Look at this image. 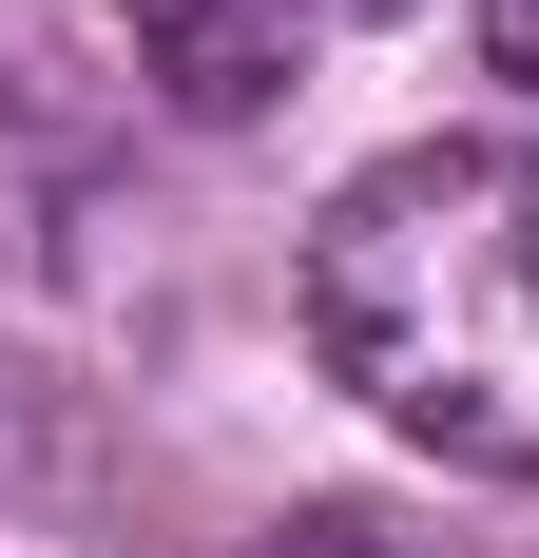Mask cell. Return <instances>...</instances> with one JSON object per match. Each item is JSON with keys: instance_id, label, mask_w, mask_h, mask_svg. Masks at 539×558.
I'll return each mask as SVG.
<instances>
[{"instance_id": "3957f363", "label": "cell", "mask_w": 539, "mask_h": 558, "mask_svg": "<svg viewBox=\"0 0 539 558\" xmlns=\"http://www.w3.org/2000/svg\"><path fill=\"white\" fill-rule=\"evenodd\" d=\"M482 58H501V77L539 97V0H482Z\"/></svg>"}, {"instance_id": "6da1fadb", "label": "cell", "mask_w": 539, "mask_h": 558, "mask_svg": "<svg viewBox=\"0 0 539 558\" xmlns=\"http://www.w3.org/2000/svg\"><path fill=\"white\" fill-rule=\"evenodd\" d=\"M309 347L424 462L539 482V155L501 135L367 155L309 231Z\"/></svg>"}, {"instance_id": "5b68a950", "label": "cell", "mask_w": 539, "mask_h": 558, "mask_svg": "<svg viewBox=\"0 0 539 558\" xmlns=\"http://www.w3.org/2000/svg\"><path fill=\"white\" fill-rule=\"evenodd\" d=\"M347 20H424V0H347Z\"/></svg>"}, {"instance_id": "277c9868", "label": "cell", "mask_w": 539, "mask_h": 558, "mask_svg": "<svg viewBox=\"0 0 539 558\" xmlns=\"http://www.w3.org/2000/svg\"><path fill=\"white\" fill-rule=\"evenodd\" d=\"M251 558H405V539H367V520H289V539H251Z\"/></svg>"}, {"instance_id": "7a4b0ae2", "label": "cell", "mask_w": 539, "mask_h": 558, "mask_svg": "<svg viewBox=\"0 0 539 558\" xmlns=\"http://www.w3.org/2000/svg\"><path fill=\"white\" fill-rule=\"evenodd\" d=\"M116 39L173 116H270L289 58H309V0H116Z\"/></svg>"}]
</instances>
